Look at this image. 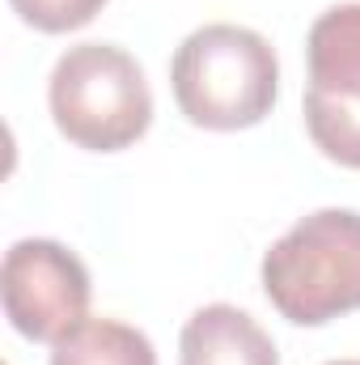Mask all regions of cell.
Instances as JSON below:
<instances>
[{
  "mask_svg": "<svg viewBox=\"0 0 360 365\" xmlns=\"http://www.w3.org/2000/svg\"><path fill=\"white\" fill-rule=\"evenodd\" d=\"M170 90L186 123L242 132L263 123L280 98V60L259 30L208 21L191 30L170 60Z\"/></svg>",
  "mask_w": 360,
  "mask_h": 365,
  "instance_id": "6da1fadb",
  "label": "cell"
},
{
  "mask_svg": "<svg viewBox=\"0 0 360 365\" xmlns=\"http://www.w3.org/2000/svg\"><path fill=\"white\" fill-rule=\"evenodd\" d=\"M263 293L297 327L360 310V212L318 208L263 255Z\"/></svg>",
  "mask_w": 360,
  "mask_h": 365,
  "instance_id": "7a4b0ae2",
  "label": "cell"
},
{
  "mask_svg": "<svg viewBox=\"0 0 360 365\" xmlns=\"http://www.w3.org/2000/svg\"><path fill=\"white\" fill-rule=\"evenodd\" d=\"M47 106L60 136L90 153H119L153 123V90L144 68L115 43L68 47L51 68Z\"/></svg>",
  "mask_w": 360,
  "mask_h": 365,
  "instance_id": "3957f363",
  "label": "cell"
},
{
  "mask_svg": "<svg viewBox=\"0 0 360 365\" xmlns=\"http://www.w3.org/2000/svg\"><path fill=\"white\" fill-rule=\"evenodd\" d=\"M305 132L322 158L360 170V0L331 4L305 34Z\"/></svg>",
  "mask_w": 360,
  "mask_h": 365,
  "instance_id": "277c9868",
  "label": "cell"
},
{
  "mask_svg": "<svg viewBox=\"0 0 360 365\" xmlns=\"http://www.w3.org/2000/svg\"><path fill=\"white\" fill-rule=\"evenodd\" d=\"M90 272L85 264L51 238H21L4 251L0 297L4 319L17 336L34 344H55L81 319H90Z\"/></svg>",
  "mask_w": 360,
  "mask_h": 365,
  "instance_id": "5b68a950",
  "label": "cell"
},
{
  "mask_svg": "<svg viewBox=\"0 0 360 365\" xmlns=\"http://www.w3.org/2000/svg\"><path fill=\"white\" fill-rule=\"evenodd\" d=\"M179 365H280V353L246 310L212 302L182 323Z\"/></svg>",
  "mask_w": 360,
  "mask_h": 365,
  "instance_id": "8992f818",
  "label": "cell"
},
{
  "mask_svg": "<svg viewBox=\"0 0 360 365\" xmlns=\"http://www.w3.org/2000/svg\"><path fill=\"white\" fill-rule=\"evenodd\" d=\"M51 365H157L153 340L119 319H81L51 344Z\"/></svg>",
  "mask_w": 360,
  "mask_h": 365,
  "instance_id": "52a82bcc",
  "label": "cell"
},
{
  "mask_svg": "<svg viewBox=\"0 0 360 365\" xmlns=\"http://www.w3.org/2000/svg\"><path fill=\"white\" fill-rule=\"evenodd\" d=\"M13 13L43 30V34H68V30H81L90 26L93 17L106 9V0H9Z\"/></svg>",
  "mask_w": 360,
  "mask_h": 365,
  "instance_id": "ba28073f",
  "label": "cell"
},
{
  "mask_svg": "<svg viewBox=\"0 0 360 365\" xmlns=\"http://www.w3.org/2000/svg\"><path fill=\"white\" fill-rule=\"evenodd\" d=\"M327 365H360V361H327Z\"/></svg>",
  "mask_w": 360,
  "mask_h": 365,
  "instance_id": "9c48e42d",
  "label": "cell"
}]
</instances>
